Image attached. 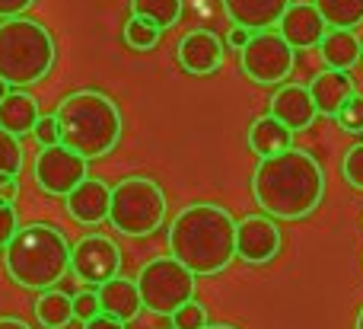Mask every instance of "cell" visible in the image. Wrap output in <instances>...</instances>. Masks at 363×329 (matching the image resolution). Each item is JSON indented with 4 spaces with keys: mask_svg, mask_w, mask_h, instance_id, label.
<instances>
[{
    "mask_svg": "<svg viewBox=\"0 0 363 329\" xmlns=\"http://www.w3.org/2000/svg\"><path fill=\"white\" fill-rule=\"evenodd\" d=\"M252 195L262 215L274 221H300L325 198V173L309 151L290 147L277 157L258 160L252 173Z\"/></svg>",
    "mask_w": 363,
    "mask_h": 329,
    "instance_id": "obj_1",
    "label": "cell"
},
{
    "mask_svg": "<svg viewBox=\"0 0 363 329\" xmlns=\"http://www.w3.org/2000/svg\"><path fill=\"white\" fill-rule=\"evenodd\" d=\"M239 221L217 202H191L169 224V253L194 275H217L236 259Z\"/></svg>",
    "mask_w": 363,
    "mask_h": 329,
    "instance_id": "obj_2",
    "label": "cell"
},
{
    "mask_svg": "<svg viewBox=\"0 0 363 329\" xmlns=\"http://www.w3.org/2000/svg\"><path fill=\"white\" fill-rule=\"evenodd\" d=\"M61 125V144L80 153L83 160H99L112 153L121 141V109L99 90H77L67 93L55 109Z\"/></svg>",
    "mask_w": 363,
    "mask_h": 329,
    "instance_id": "obj_3",
    "label": "cell"
},
{
    "mask_svg": "<svg viewBox=\"0 0 363 329\" xmlns=\"http://www.w3.org/2000/svg\"><path fill=\"white\" fill-rule=\"evenodd\" d=\"M70 256H74V247L67 237L55 224L35 221L19 227V234L4 253V266L19 288L51 291L70 272Z\"/></svg>",
    "mask_w": 363,
    "mask_h": 329,
    "instance_id": "obj_4",
    "label": "cell"
},
{
    "mask_svg": "<svg viewBox=\"0 0 363 329\" xmlns=\"http://www.w3.org/2000/svg\"><path fill=\"white\" fill-rule=\"evenodd\" d=\"M57 61L55 36L45 23L29 16L0 23V77L13 90L45 80Z\"/></svg>",
    "mask_w": 363,
    "mask_h": 329,
    "instance_id": "obj_5",
    "label": "cell"
},
{
    "mask_svg": "<svg viewBox=\"0 0 363 329\" xmlns=\"http://www.w3.org/2000/svg\"><path fill=\"white\" fill-rule=\"evenodd\" d=\"M166 221V192L150 176H125L112 185L108 224L125 237H150Z\"/></svg>",
    "mask_w": 363,
    "mask_h": 329,
    "instance_id": "obj_6",
    "label": "cell"
},
{
    "mask_svg": "<svg viewBox=\"0 0 363 329\" xmlns=\"http://www.w3.org/2000/svg\"><path fill=\"white\" fill-rule=\"evenodd\" d=\"M138 288L144 307L157 317H176L185 304H191L198 294V275L188 272L172 256H157L138 275Z\"/></svg>",
    "mask_w": 363,
    "mask_h": 329,
    "instance_id": "obj_7",
    "label": "cell"
},
{
    "mask_svg": "<svg viewBox=\"0 0 363 329\" xmlns=\"http://www.w3.org/2000/svg\"><path fill=\"white\" fill-rule=\"evenodd\" d=\"M239 64L249 80L262 83V87H277L294 74L296 51L287 45L281 32H255L252 42L239 51Z\"/></svg>",
    "mask_w": 363,
    "mask_h": 329,
    "instance_id": "obj_8",
    "label": "cell"
},
{
    "mask_svg": "<svg viewBox=\"0 0 363 329\" xmlns=\"http://www.w3.org/2000/svg\"><path fill=\"white\" fill-rule=\"evenodd\" d=\"M86 163L89 160H83L80 153L67 151L64 144L45 147V151H38L35 163H32V176H35V183L42 192L57 195V198H67L77 185L89 179Z\"/></svg>",
    "mask_w": 363,
    "mask_h": 329,
    "instance_id": "obj_9",
    "label": "cell"
},
{
    "mask_svg": "<svg viewBox=\"0 0 363 329\" xmlns=\"http://www.w3.org/2000/svg\"><path fill=\"white\" fill-rule=\"evenodd\" d=\"M70 272L89 285H106V281L121 275V249L112 237L106 234H86L74 243L70 256Z\"/></svg>",
    "mask_w": 363,
    "mask_h": 329,
    "instance_id": "obj_10",
    "label": "cell"
},
{
    "mask_svg": "<svg viewBox=\"0 0 363 329\" xmlns=\"http://www.w3.org/2000/svg\"><path fill=\"white\" fill-rule=\"evenodd\" d=\"M281 253V227L268 215H245L236 227V259L264 266Z\"/></svg>",
    "mask_w": 363,
    "mask_h": 329,
    "instance_id": "obj_11",
    "label": "cell"
},
{
    "mask_svg": "<svg viewBox=\"0 0 363 329\" xmlns=\"http://www.w3.org/2000/svg\"><path fill=\"white\" fill-rule=\"evenodd\" d=\"M176 58L182 64V70L194 77H211L223 68V58H226V48H223V38L211 29H191L179 38V48H176Z\"/></svg>",
    "mask_w": 363,
    "mask_h": 329,
    "instance_id": "obj_12",
    "label": "cell"
},
{
    "mask_svg": "<svg viewBox=\"0 0 363 329\" xmlns=\"http://www.w3.org/2000/svg\"><path fill=\"white\" fill-rule=\"evenodd\" d=\"M271 115L281 125H287L290 131H306L319 119V109H315L309 87H303V83H284L271 96Z\"/></svg>",
    "mask_w": 363,
    "mask_h": 329,
    "instance_id": "obj_13",
    "label": "cell"
},
{
    "mask_svg": "<svg viewBox=\"0 0 363 329\" xmlns=\"http://www.w3.org/2000/svg\"><path fill=\"white\" fill-rule=\"evenodd\" d=\"M277 32L287 38V45L294 51L319 48L328 32V23L322 19V13L315 10V4H294L284 13L281 23H277Z\"/></svg>",
    "mask_w": 363,
    "mask_h": 329,
    "instance_id": "obj_14",
    "label": "cell"
},
{
    "mask_svg": "<svg viewBox=\"0 0 363 329\" xmlns=\"http://www.w3.org/2000/svg\"><path fill=\"white\" fill-rule=\"evenodd\" d=\"M108 211H112V189L102 179L89 176L67 195V215L83 227H99L102 221H108Z\"/></svg>",
    "mask_w": 363,
    "mask_h": 329,
    "instance_id": "obj_15",
    "label": "cell"
},
{
    "mask_svg": "<svg viewBox=\"0 0 363 329\" xmlns=\"http://www.w3.org/2000/svg\"><path fill=\"white\" fill-rule=\"evenodd\" d=\"M290 6L294 0H223L226 16L249 32H271Z\"/></svg>",
    "mask_w": 363,
    "mask_h": 329,
    "instance_id": "obj_16",
    "label": "cell"
},
{
    "mask_svg": "<svg viewBox=\"0 0 363 329\" xmlns=\"http://www.w3.org/2000/svg\"><path fill=\"white\" fill-rule=\"evenodd\" d=\"M309 93H313L319 115H325V119H338V112L347 106V99H351L357 90H354V77L347 74V70H328L325 68L313 77Z\"/></svg>",
    "mask_w": 363,
    "mask_h": 329,
    "instance_id": "obj_17",
    "label": "cell"
},
{
    "mask_svg": "<svg viewBox=\"0 0 363 329\" xmlns=\"http://www.w3.org/2000/svg\"><path fill=\"white\" fill-rule=\"evenodd\" d=\"M96 294H99L102 313L121 320V323L138 320L140 311H144V298H140L138 279H125V275H118V279H112V281H106V285L96 288Z\"/></svg>",
    "mask_w": 363,
    "mask_h": 329,
    "instance_id": "obj_18",
    "label": "cell"
},
{
    "mask_svg": "<svg viewBox=\"0 0 363 329\" xmlns=\"http://www.w3.org/2000/svg\"><path fill=\"white\" fill-rule=\"evenodd\" d=\"M38 119H42L38 102H35V96L26 93V90H10V96L0 102V128L16 134V138L35 131Z\"/></svg>",
    "mask_w": 363,
    "mask_h": 329,
    "instance_id": "obj_19",
    "label": "cell"
},
{
    "mask_svg": "<svg viewBox=\"0 0 363 329\" xmlns=\"http://www.w3.org/2000/svg\"><path fill=\"white\" fill-rule=\"evenodd\" d=\"M319 55L328 70H351L363 61V42L354 29H328L319 45Z\"/></svg>",
    "mask_w": 363,
    "mask_h": 329,
    "instance_id": "obj_20",
    "label": "cell"
},
{
    "mask_svg": "<svg viewBox=\"0 0 363 329\" xmlns=\"http://www.w3.org/2000/svg\"><path fill=\"white\" fill-rule=\"evenodd\" d=\"M249 147L258 153V160L277 157V153L294 147V131H290L287 125H281V122L268 112L249 125Z\"/></svg>",
    "mask_w": 363,
    "mask_h": 329,
    "instance_id": "obj_21",
    "label": "cell"
},
{
    "mask_svg": "<svg viewBox=\"0 0 363 329\" xmlns=\"http://www.w3.org/2000/svg\"><path fill=\"white\" fill-rule=\"evenodd\" d=\"M32 311H35V320L38 326L45 329H64L74 320V298L64 291H42L35 298V304H32Z\"/></svg>",
    "mask_w": 363,
    "mask_h": 329,
    "instance_id": "obj_22",
    "label": "cell"
},
{
    "mask_svg": "<svg viewBox=\"0 0 363 329\" xmlns=\"http://www.w3.org/2000/svg\"><path fill=\"white\" fill-rule=\"evenodd\" d=\"M185 0H131V16L153 23L157 29H169L182 19Z\"/></svg>",
    "mask_w": 363,
    "mask_h": 329,
    "instance_id": "obj_23",
    "label": "cell"
},
{
    "mask_svg": "<svg viewBox=\"0 0 363 329\" xmlns=\"http://www.w3.org/2000/svg\"><path fill=\"white\" fill-rule=\"evenodd\" d=\"M328 29H357L363 23V0H313Z\"/></svg>",
    "mask_w": 363,
    "mask_h": 329,
    "instance_id": "obj_24",
    "label": "cell"
},
{
    "mask_svg": "<svg viewBox=\"0 0 363 329\" xmlns=\"http://www.w3.org/2000/svg\"><path fill=\"white\" fill-rule=\"evenodd\" d=\"M125 45L128 48H134V51H153L160 45V36H163V29H157L153 23H144V19H138V16H131L125 23Z\"/></svg>",
    "mask_w": 363,
    "mask_h": 329,
    "instance_id": "obj_25",
    "label": "cell"
},
{
    "mask_svg": "<svg viewBox=\"0 0 363 329\" xmlns=\"http://www.w3.org/2000/svg\"><path fill=\"white\" fill-rule=\"evenodd\" d=\"M23 173V138L0 128V176H19Z\"/></svg>",
    "mask_w": 363,
    "mask_h": 329,
    "instance_id": "obj_26",
    "label": "cell"
},
{
    "mask_svg": "<svg viewBox=\"0 0 363 329\" xmlns=\"http://www.w3.org/2000/svg\"><path fill=\"white\" fill-rule=\"evenodd\" d=\"M341 176H345V183L351 185V189L363 192V144H354L351 151L345 153V160H341Z\"/></svg>",
    "mask_w": 363,
    "mask_h": 329,
    "instance_id": "obj_27",
    "label": "cell"
},
{
    "mask_svg": "<svg viewBox=\"0 0 363 329\" xmlns=\"http://www.w3.org/2000/svg\"><path fill=\"white\" fill-rule=\"evenodd\" d=\"M207 307L201 301H191L172 317V329H207Z\"/></svg>",
    "mask_w": 363,
    "mask_h": 329,
    "instance_id": "obj_28",
    "label": "cell"
},
{
    "mask_svg": "<svg viewBox=\"0 0 363 329\" xmlns=\"http://www.w3.org/2000/svg\"><path fill=\"white\" fill-rule=\"evenodd\" d=\"M338 122L345 131L351 134H363V93H354L351 99H347V106L338 112Z\"/></svg>",
    "mask_w": 363,
    "mask_h": 329,
    "instance_id": "obj_29",
    "label": "cell"
},
{
    "mask_svg": "<svg viewBox=\"0 0 363 329\" xmlns=\"http://www.w3.org/2000/svg\"><path fill=\"white\" fill-rule=\"evenodd\" d=\"M99 313H102V304H99V294H96V291L74 294V320H83V323H89V320H96Z\"/></svg>",
    "mask_w": 363,
    "mask_h": 329,
    "instance_id": "obj_30",
    "label": "cell"
},
{
    "mask_svg": "<svg viewBox=\"0 0 363 329\" xmlns=\"http://www.w3.org/2000/svg\"><path fill=\"white\" fill-rule=\"evenodd\" d=\"M19 234V215L13 205L0 202V253H6V247L13 243V237Z\"/></svg>",
    "mask_w": 363,
    "mask_h": 329,
    "instance_id": "obj_31",
    "label": "cell"
},
{
    "mask_svg": "<svg viewBox=\"0 0 363 329\" xmlns=\"http://www.w3.org/2000/svg\"><path fill=\"white\" fill-rule=\"evenodd\" d=\"M35 141H38V147H57L61 144V125H57V119L55 115H42V119H38V125H35Z\"/></svg>",
    "mask_w": 363,
    "mask_h": 329,
    "instance_id": "obj_32",
    "label": "cell"
},
{
    "mask_svg": "<svg viewBox=\"0 0 363 329\" xmlns=\"http://www.w3.org/2000/svg\"><path fill=\"white\" fill-rule=\"evenodd\" d=\"M35 4V0H0V19H16L23 16L29 6Z\"/></svg>",
    "mask_w": 363,
    "mask_h": 329,
    "instance_id": "obj_33",
    "label": "cell"
},
{
    "mask_svg": "<svg viewBox=\"0 0 363 329\" xmlns=\"http://www.w3.org/2000/svg\"><path fill=\"white\" fill-rule=\"evenodd\" d=\"M19 195V179L16 176H0V202L13 205Z\"/></svg>",
    "mask_w": 363,
    "mask_h": 329,
    "instance_id": "obj_34",
    "label": "cell"
},
{
    "mask_svg": "<svg viewBox=\"0 0 363 329\" xmlns=\"http://www.w3.org/2000/svg\"><path fill=\"white\" fill-rule=\"evenodd\" d=\"M252 36H255V32L242 29V26H233V29H230V36H226V45H230V48H239V51H242L245 45L252 42Z\"/></svg>",
    "mask_w": 363,
    "mask_h": 329,
    "instance_id": "obj_35",
    "label": "cell"
},
{
    "mask_svg": "<svg viewBox=\"0 0 363 329\" xmlns=\"http://www.w3.org/2000/svg\"><path fill=\"white\" fill-rule=\"evenodd\" d=\"M128 323H121V320L108 317V313H99L96 320H89V323H83V329H125Z\"/></svg>",
    "mask_w": 363,
    "mask_h": 329,
    "instance_id": "obj_36",
    "label": "cell"
},
{
    "mask_svg": "<svg viewBox=\"0 0 363 329\" xmlns=\"http://www.w3.org/2000/svg\"><path fill=\"white\" fill-rule=\"evenodd\" d=\"M0 329H32V326L19 317H0Z\"/></svg>",
    "mask_w": 363,
    "mask_h": 329,
    "instance_id": "obj_37",
    "label": "cell"
},
{
    "mask_svg": "<svg viewBox=\"0 0 363 329\" xmlns=\"http://www.w3.org/2000/svg\"><path fill=\"white\" fill-rule=\"evenodd\" d=\"M10 90H13V87H10V83H6V80H4V77H0V102H4L6 96H10Z\"/></svg>",
    "mask_w": 363,
    "mask_h": 329,
    "instance_id": "obj_38",
    "label": "cell"
},
{
    "mask_svg": "<svg viewBox=\"0 0 363 329\" xmlns=\"http://www.w3.org/2000/svg\"><path fill=\"white\" fill-rule=\"evenodd\" d=\"M207 329H236V326H230V323H211Z\"/></svg>",
    "mask_w": 363,
    "mask_h": 329,
    "instance_id": "obj_39",
    "label": "cell"
},
{
    "mask_svg": "<svg viewBox=\"0 0 363 329\" xmlns=\"http://www.w3.org/2000/svg\"><path fill=\"white\" fill-rule=\"evenodd\" d=\"M354 329H363V307L357 311V323H354Z\"/></svg>",
    "mask_w": 363,
    "mask_h": 329,
    "instance_id": "obj_40",
    "label": "cell"
}]
</instances>
